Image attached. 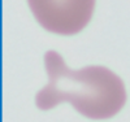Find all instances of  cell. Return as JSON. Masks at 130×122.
<instances>
[{
	"label": "cell",
	"mask_w": 130,
	"mask_h": 122,
	"mask_svg": "<svg viewBox=\"0 0 130 122\" xmlns=\"http://www.w3.org/2000/svg\"><path fill=\"white\" fill-rule=\"evenodd\" d=\"M96 0H27L35 21L52 34L72 37L90 24Z\"/></svg>",
	"instance_id": "2"
},
{
	"label": "cell",
	"mask_w": 130,
	"mask_h": 122,
	"mask_svg": "<svg viewBox=\"0 0 130 122\" xmlns=\"http://www.w3.org/2000/svg\"><path fill=\"white\" fill-rule=\"evenodd\" d=\"M47 84L35 95L38 109L47 112L62 103L70 104L83 117L102 121L115 117L126 104L127 94L120 75L103 65L70 69L53 49L44 53Z\"/></svg>",
	"instance_id": "1"
}]
</instances>
